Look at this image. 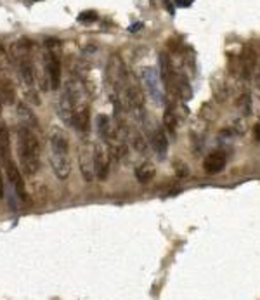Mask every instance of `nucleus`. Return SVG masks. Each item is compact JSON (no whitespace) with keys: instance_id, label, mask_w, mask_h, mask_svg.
Masks as SVG:
<instances>
[{"instance_id":"1","label":"nucleus","mask_w":260,"mask_h":300,"mask_svg":"<svg viewBox=\"0 0 260 300\" xmlns=\"http://www.w3.org/2000/svg\"><path fill=\"white\" fill-rule=\"evenodd\" d=\"M18 158L21 170L28 177H33L40 170V142L32 129L18 127Z\"/></svg>"},{"instance_id":"2","label":"nucleus","mask_w":260,"mask_h":300,"mask_svg":"<svg viewBox=\"0 0 260 300\" xmlns=\"http://www.w3.org/2000/svg\"><path fill=\"white\" fill-rule=\"evenodd\" d=\"M49 158L50 167L57 179L64 180L71 172L70 165V139L68 134L59 127L50 129L49 135Z\"/></svg>"},{"instance_id":"3","label":"nucleus","mask_w":260,"mask_h":300,"mask_svg":"<svg viewBox=\"0 0 260 300\" xmlns=\"http://www.w3.org/2000/svg\"><path fill=\"white\" fill-rule=\"evenodd\" d=\"M64 92L68 94L73 106V125L80 132L87 134L90 129V99L85 90V87L77 80L68 82V85L64 87Z\"/></svg>"},{"instance_id":"4","label":"nucleus","mask_w":260,"mask_h":300,"mask_svg":"<svg viewBox=\"0 0 260 300\" xmlns=\"http://www.w3.org/2000/svg\"><path fill=\"white\" fill-rule=\"evenodd\" d=\"M11 59L14 61L18 68L19 78L25 82L28 87H32L35 82V68L32 61V43L30 40L21 39L11 47Z\"/></svg>"},{"instance_id":"5","label":"nucleus","mask_w":260,"mask_h":300,"mask_svg":"<svg viewBox=\"0 0 260 300\" xmlns=\"http://www.w3.org/2000/svg\"><path fill=\"white\" fill-rule=\"evenodd\" d=\"M43 64H45L47 82L49 88L56 90L61 85V42L57 39H47L45 40V56H43Z\"/></svg>"},{"instance_id":"6","label":"nucleus","mask_w":260,"mask_h":300,"mask_svg":"<svg viewBox=\"0 0 260 300\" xmlns=\"http://www.w3.org/2000/svg\"><path fill=\"white\" fill-rule=\"evenodd\" d=\"M141 80H142V85H144L146 92L149 94V97H151L156 104H162L163 103V88H162L163 82H162L160 73L156 71V68H151V66L142 68Z\"/></svg>"},{"instance_id":"7","label":"nucleus","mask_w":260,"mask_h":300,"mask_svg":"<svg viewBox=\"0 0 260 300\" xmlns=\"http://www.w3.org/2000/svg\"><path fill=\"white\" fill-rule=\"evenodd\" d=\"M78 163H80V172L87 182L94 180L95 177V151H94V142L84 141L78 151Z\"/></svg>"},{"instance_id":"8","label":"nucleus","mask_w":260,"mask_h":300,"mask_svg":"<svg viewBox=\"0 0 260 300\" xmlns=\"http://www.w3.org/2000/svg\"><path fill=\"white\" fill-rule=\"evenodd\" d=\"M94 151H95V177L99 180H106L109 175V162H111V151L106 141L99 139L94 142Z\"/></svg>"},{"instance_id":"9","label":"nucleus","mask_w":260,"mask_h":300,"mask_svg":"<svg viewBox=\"0 0 260 300\" xmlns=\"http://www.w3.org/2000/svg\"><path fill=\"white\" fill-rule=\"evenodd\" d=\"M4 163V170L5 173H7V179L9 182L12 184V187H14L16 194H18L21 200H25L26 198V187H25V179H23L21 172H19L18 165H16L14 162H12V158H7Z\"/></svg>"},{"instance_id":"10","label":"nucleus","mask_w":260,"mask_h":300,"mask_svg":"<svg viewBox=\"0 0 260 300\" xmlns=\"http://www.w3.org/2000/svg\"><path fill=\"white\" fill-rule=\"evenodd\" d=\"M225 153L224 151H212L210 155H207V158L203 160V170L210 175L222 172L225 167Z\"/></svg>"},{"instance_id":"11","label":"nucleus","mask_w":260,"mask_h":300,"mask_svg":"<svg viewBox=\"0 0 260 300\" xmlns=\"http://www.w3.org/2000/svg\"><path fill=\"white\" fill-rule=\"evenodd\" d=\"M149 141H151V146L156 151V155H158L160 158H165L167 149H169V137H167L165 134V129L156 127L155 130H153V134L149 135Z\"/></svg>"},{"instance_id":"12","label":"nucleus","mask_w":260,"mask_h":300,"mask_svg":"<svg viewBox=\"0 0 260 300\" xmlns=\"http://www.w3.org/2000/svg\"><path fill=\"white\" fill-rule=\"evenodd\" d=\"M11 158V137L4 122H0V162Z\"/></svg>"},{"instance_id":"13","label":"nucleus","mask_w":260,"mask_h":300,"mask_svg":"<svg viewBox=\"0 0 260 300\" xmlns=\"http://www.w3.org/2000/svg\"><path fill=\"white\" fill-rule=\"evenodd\" d=\"M156 175V169L151 162H144L135 169V179L139 180L141 184H146L149 180H153Z\"/></svg>"},{"instance_id":"14","label":"nucleus","mask_w":260,"mask_h":300,"mask_svg":"<svg viewBox=\"0 0 260 300\" xmlns=\"http://www.w3.org/2000/svg\"><path fill=\"white\" fill-rule=\"evenodd\" d=\"M18 113H19V117H21L23 125H25V127L32 129V130L39 127V120H37V117L32 113V110H28V106H26L25 103L18 104Z\"/></svg>"},{"instance_id":"15","label":"nucleus","mask_w":260,"mask_h":300,"mask_svg":"<svg viewBox=\"0 0 260 300\" xmlns=\"http://www.w3.org/2000/svg\"><path fill=\"white\" fill-rule=\"evenodd\" d=\"M255 61H257V54L253 52L252 49L245 50V56H243V78L248 80L252 77V71L255 68Z\"/></svg>"},{"instance_id":"16","label":"nucleus","mask_w":260,"mask_h":300,"mask_svg":"<svg viewBox=\"0 0 260 300\" xmlns=\"http://www.w3.org/2000/svg\"><path fill=\"white\" fill-rule=\"evenodd\" d=\"M163 129H167L170 135H173L177 132V118L173 117L172 110H167V113L163 115Z\"/></svg>"},{"instance_id":"17","label":"nucleus","mask_w":260,"mask_h":300,"mask_svg":"<svg viewBox=\"0 0 260 300\" xmlns=\"http://www.w3.org/2000/svg\"><path fill=\"white\" fill-rule=\"evenodd\" d=\"M238 106H239V110H241L243 113L248 117L250 111H252V99H250V94H243L241 97H239Z\"/></svg>"},{"instance_id":"18","label":"nucleus","mask_w":260,"mask_h":300,"mask_svg":"<svg viewBox=\"0 0 260 300\" xmlns=\"http://www.w3.org/2000/svg\"><path fill=\"white\" fill-rule=\"evenodd\" d=\"M97 19V12L95 11H84L78 16V23H84V25H88V23H94Z\"/></svg>"},{"instance_id":"19","label":"nucleus","mask_w":260,"mask_h":300,"mask_svg":"<svg viewBox=\"0 0 260 300\" xmlns=\"http://www.w3.org/2000/svg\"><path fill=\"white\" fill-rule=\"evenodd\" d=\"M253 135H255V139L260 142V120L257 122V124H255V127H253Z\"/></svg>"},{"instance_id":"20","label":"nucleus","mask_w":260,"mask_h":300,"mask_svg":"<svg viewBox=\"0 0 260 300\" xmlns=\"http://www.w3.org/2000/svg\"><path fill=\"white\" fill-rule=\"evenodd\" d=\"M2 163V162H0ZM0 198H4V180H2V169H0Z\"/></svg>"},{"instance_id":"21","label":"nucleus","mask_w":260,"mask_h":300,"mask_svg":"<svg viewBox=\"0 0 260 300\" xmlns=\"http://www.w3.org/2000/svg\"><path fill=\"white\" fill-rule=\"evenodd\" d=\"M257 88H259V92H260V66H259V71H257Z\"/></svg>"},{"instance_id":"22","label":"nucleus","mask_w":260,"mask_h":300,"mask_svg":"<svg viewBox=\"0 0 260 300\" xmlns=\"http://www.w3.org/2000/svg\"><path fill=\"white\" fill-rule=\"evenodd\" d=\"M142 26V23H137V25H134L132 28H130V32H135V30H139Z\"/></svg>"},{"instance_id":"23","label":"nucleus","mask_w":260,"mask_h":300,"mask_svg":"<svg viewBox=\"0 0 260 300\" xmlns=\"http://www.w3.org/2000/svg\"><path fill=\"white\" fill-rule=\"evenodd\" d=\"M33 2H39V0H33Z\"/></svg>"}]
</instances>
